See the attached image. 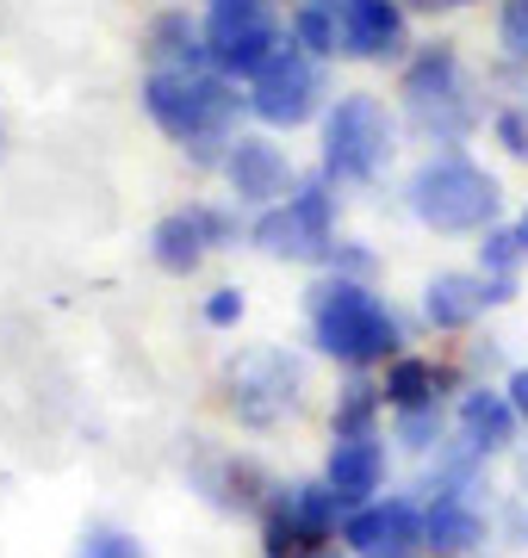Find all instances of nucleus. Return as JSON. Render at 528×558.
Returning <instances> with one entry per match:
<instances>
[{
	"mask_svg": "<svg viewBox=\"0 0 528 558\" xmlns=\"http://www.w3.org/2000/svg\"><path fill=\"white\" fill-rule=\"evenodd\" d=\"M311 341L343 366H380V360H398L405 329L367 279L329 274L311 286Z\"/></svg>",
	"mask_w": 528,
	"mask_h": 558,
	"instance_id": "f257e3e1",
	"label": "nucleus"
},
{
	"mask_svg": "<svg viewBox=\"0 0 528 558\" xmlns=\"http://www.w3.org/2000/svg\"><path fill=\"white\" fill-rule=\"evenodd\" d=\"M143 112L156 119L168 143H181L193 156H212V143H237V94L224 75H175V69H149L143 75Z\"/></svg>",
	"mask_w": 528,
	"mask_h": 558,
	"instance_id": "f03ea898",
	"label": "nucleus"
},
{
	"mask_svg": "<svg viewBox=\"0 0 528 558\" xmlns=\"http://www.w3.org/2000/svg\"><path fill=\"white\" fill-rule=\"evenodd\" d=\"M497 205H504L497 180L467 156H435L410 174V211L435 236H472V230L485 236L497 223Z\"/></svg>",
	"mask_w": 528,
	"mask_h": 558,
	"instance_id": "7ed1b4c3",
	"label": "nucleus"
},
{
	"mask_svg": "<svg viewBox=\"0 0 528 558\" xmlns=\"http://www.w3.org/2000/svg\"><path fill=\"white\" fill-rule=\"evenodd\" d=\"M249 236L274 260H329L336 255V193H329V180L292 186V199L267 205Z\"/></svg>",
	"mask_w": 528,
	"mask_h": 558,
	"instance_id": "20e7f679",
	"label": "nucleus"
},
{
	"mask_svg": "<svg viewBox=\"0 0 528 558\" xmlns=\"http://www.w3.org/2000/svg\"><path fill=\"white\" fill-rule=\"evenodd\" d=\"M398 124L373 94H343L324 119V174L336 180H373L392 161Z\"/></svg>",
	"mask_w": 528,
	"mask_h": 558,
	"instance_id": "39448f33",
	"label": "nucleus"
},
{
	"mask_svg": "<svg viewBox=\"0 0 528 558\" xmlns=\"http://www.w3.org/2000/svg\"><path fill=\"white\" fill-rule=\"evenodd\" d=\"M205 50H212V69L224 81L230 75L255 81L286 50V32H280L267 0H224V7H212V20H205Z\"/></svg>",
	"mask_w": 528,
	"mask_h": 558,
	"instance_id": "423d86ee",
	"label": "nucleus"
},
{
	"mask_svg": "<svg viewBox=\"0 0 528 558\" xmlns=\"http://www.w3.org/2000/svg\"><path fill=\"white\" fill-rule=\"evenodd\" d=\"M336 515H348L329 484H292L280 497L267 502L262 515V546L267 558H299V553H317L329 534H336Z\"/></svg>",
	"mask_w": 528,
	"mask_h": 558,
	"instance_id": "0eeeda50",
	"label": "nucleus"
},
{
	"mask_svg": "<svg viewBox=\"0 0 528 558\" xmlns=\"http://www.w3.org/2000/svg\"><path fill=\"white\" fill-rule=\"evenodd\" d=\"M317 94H324L317 57H305L299 44H286L280 57L249 81V112L262 124H274V131H292V124H305L317 112Z\"/></svg>",
	"mask_w": 528,
	"mask_h": 558,
	"instance_id": "6e6552de",
	"label": "nucleus"
},
{
	"mask_svg": "<svg viewBox=\"0 0 528 558\" xmlns=\"http://www.w3.org/2000/svg\"><path fill=\"white\" fill-rule=\"evenodd\" d=\"M405 100L417 112V124L435 131V137H460L472 124V106L460 94V57L447 44H429L423 57L405 69Z\"/></svg>",
	"mask_w": 528,
	"mask_h": 558,
	"instance_id": "1a4fd4ad",
	"label": "nucleus"
},
{
	"mask_svg": "<svg viewBox=\"0 0 528 558\" xmlns=\"http://www.w3.org/2000/svg\"><path fill=\"white\" fill-rule=\"evenodd\" d=\"M348 558H417L423 546V509L410 497H373L343 515Z\"/></svg>",
	"mask_w": 528,
	"mask_h": 558,
	"instance_id": "9d476101",
	"label": "nucleus"
},
{
	"mask_svg": "<svg viewBox=\"0 0 528 558\" xmlns=\"http://www.w3.org/2000/svg\"><path fill=\"white\" fill-rule=\"evenodd\" d=\"M224 180H230V193L243 205H280L292 199V161H286L280 143L267 137H237L224 149Z\"/></svg>",
	"mask_w": 528,
	"mask_h": 558,
	"instance_id": "9b49d317",
	"label": "nucleus"
},
{
	"mask_svg": "<svg viewBox=\"0 0 528 558\" xmlns=\"http://www.w3.org/2000/svg\"><path fill=\"white\" fill-rule=\"evenodd\" d=\"M516 299V279H485V274H435L423 286V317L435 329H467L491 311V304Z\"/></svg>",
	"mask_w": 528,
	"mask_h": 558,
	"instance_id": "f8f14e48",
	"label": "nucleus"
},
{
	"mask_svg": "<svg viewBox=\"0 0 528 558\" xmlns=\"http://www.w3.org/2000/svg\"><path fill=\"white\" fill-rule=\"evenodd\" d=\"M343 20V50L361 62H386L405 50V13L398 0H329Z\"/></svg>",
	"mask_w": 528,
	"mask_h": 558,
	"instance_id": "ddd939ff",
	"label": "nucleus"
},
{
	"mask_svg": "<svg viewBox=\"0 0 528 558\" xmlns=\"http://www.w3.org/2000/svg\"><path fill=\"white\" fill-rule=\"evenodd\" d=\"M324 484L336 490V502H343V509L373 502V490L386 484V447H380V435L336 440V447H329V459H324Z\"/></svg>",
	"mask_w": 528,
	"mask_h": 558,
	"instance_id": "4468645a",
	"label": "nucleus"
},
{
	"mask_svg": "<svg viewBox=\"0 0 528 558\" xmlns=\"http://www.w3.org/2000/svg\"><path fill=\"white\" fill-rule=\"evenodd\" d=\"M205 32L187 13H156L149 32H143V57L149 69H175V75H212V50H205Z\"/></svg>",
	"mask_w": 528,
	"mask_h": 558,
	"instance_id": "2eb2a0df",
	"label": "nucleus"
},
{
	"mask_svg": "<svg viewBox=\"0 0 528 558\" xmlns=\"http://www.w3.org/2000/svg\"><path fill=\"white\" fill-rule=\"evenodd\" d=\"M479 539H485V515H479L467 497H435L423 509V546L435 558H460V553H472Z\"/></svg>",
	"mask_w": 528,
	"mask_h": 558,
	"instance_id": "dca6fc26",
	"label": "nucleus"
},
{
	"mask_svg": "<svg viewBox=\"0 0 528 558\" xmlns=\"http://www.w3.org/2000/svg\"><path fill=\"white\" fill-rule=\"evenodd\" d=\"M516 410H509V398L504 391H467L460 398V435H467V453H504L509 447V435H516Z\"/></svg>",
	"mask_w": 528,
	"mask_h": 558,
	"instance_id": "f3484780",
	"label": "nucleus"
},
{
	"mask_svg": "<svg viewBox=\"0 0 528 558\" xmlns=\"http://www.w3.org/2000/svg\"><path fill=\"white\" fill-rule=\"evenodd\" d=\"M205 248H212V242H205L200 218H193V205H187V211H168V218L149 230V255H156V267H163V274H175V279L200 274Z\"/></svg>",
	"mask_w": 528,
	"mask_h": 558,
	"instance_id": "a211bd4d",
	"label": "nucleus"
},
{
	"mask_svg": "<svg viewBox=\"0 0 528 558\" xmlns=\"http://www.w3.org/2000/svg\"><path fill=\"white\" fill-rule=\"evenodd\" d=\"M386 403L392 410H435V391H442V373H435V360H417V354H398L386 366Z\"/></svg>",
	"mask_w": 528,
	"mask_h": 558,
	"instance_id": "6ab92c4d",
	"label": "nucleus"
},
{
	"mask_svg": "<svg viewBox=\"0 0 528 558\" xmlns=\"http://www.w3.org/2000/svg\"><path fill=\"white\" fill-rule=\"evenodd\" d=\"M292 44L305 50V57H336L343 50V20H336V7L329 0H311L292 13Z\"/></svg>",
	"mask_w": 528,
	"mask_h": 558,
	"instance_id": "aec40b11",
	"label": "nucleus"
},
{
	"mask_svg": "<svg viewBox=\"0 0 528 558\" xmlns=\"http://www.w3.org/2000/svg\"><path fill=\"white\" fill-rule=\"evenodd\" d=\"M380 403H386V391L380 385L355 379L336 398V416H329V428H336V440H355V435H373V416H380Z\"/></svg>",
	"mask_w": 528,
	"mask_h": 558,
	"instance_id": "412c9836",
	"label": "nucleus"
},
{
	"mask_svg": "<svg viewBox=\"0 0 528 558\" xmlns=\"http://www.w3.org/2000/svg\"><path fill=\"white\" fill-rule=\"evenodd\" d=\"M479 255H485V279H509L516 260L528 255V230L523 223H491L485 242H479Z\"/></svg>",
	"mask_w": 528,
	"mask_h": 558,
	"instance_id": "4be33fe9",
	"label": "nucleus"
},
{
	"mask_svg": "<svg viewBox=\"0 0 528 558\" xmlns=\"http://www.w3.org/2000/svg\"><path fill=\"white\" fill-rule=\"evenodd\" d=\"M497 44L528 69V0H509L504 13H497Z\"/></svg>",
	"mask_w": 528,
	"mask_h": 558,
	"instance_id": "5701e85b",
	"label": "nucleus"
},
{
	"mask_svg": "<svg viewBox=\"0 0 528 558\" xmlns=\"http://www.w3.org/2000/svg\"><path fill=\"white\" fill-rule=\"evenodd\" d=\"M82 558H143V546L131 534H119V527H94L82 539Z\"/></svg>",
	"mask_w": 528,
	"mask_h": 558,
	"instance_id": "b1692460",
	"label": "nucleus"
},
{
	"mask_svg": "<svg viewBox=\"0 0 528 558\" xmlns=\"http://www.w3.org/2000/svg\"><path fill=\"white\" fill-rule=\"evenodd\" d=\"M205 323H212V329H230V323H243V292H237V286H218V292L205 299Z\"/></svg>",
	"mask_w": 528,
	"mask_h": 558,
	"instance_id": "393cba45",
	"label": "nucleus"
},
{
	"mask_svg": "<svg viewBox=\"0 0 528 558\" xmlns=\"http://www.w3.org/2000/svg\"><path fill=\"white\" fill-rule=\"evenodd\" d=\"M398 435H405L410 447H429V440L442 435V416H435V410H398Z\"/></svg>",
	"mask_w": 528,
	"mask_h": 558,
	"instance_id": "a878e982",
	"label": "nucleus"
},
{
	"mask_svg": "<svg viewBox=\"0 0 528 558\" xmlns=\"http://www.w3.org/2000/svg\"><path fill=\"white\" fill-rule=\"evenodd\" d=\"M193 218H200V230H205V242H212V248H218V242H230V230H237L218 205H193Z\"/></svg>",
	"mask_w": 528,
	"mask_h": 558,
	"instance_id": "bb28decb",
	"label": "nucleus"
},
{
	"mask_svg": "<svg viewBox=\"0 0 528 558\" xmlns=\"http://www.w3.org/2000/svg\"><path fill=\"white\" fill-rule=\"evenodd\" d=\"M497 137H504L509 156H528V119L523 112H504V119H497Z\"/></svg>",
	"mask_w": 528,
	"mask_h": 558,
	"instance_id": "cd10ccee",
	"label": "nucleus"
},
{
	"mask_svg": "<svg viewBox=\"0 0 528 558\" xmlns=\"http://www.w3.org/2000/svg\"><path fill=\"white\" fill-rule=\"evenodd\" d=\"M504 398H509V410L528 422V366H516V373L504 379Z\"/></svg>",
	"mask_w": 528,
	"mask_h": 558,
	"instance_id": "c85d7f7f",
	"label": "nucleus"
},
{
	"mask_svg": "<svg viewBox=\"0 0 528 558\" xmlns=\"http://www.w3.org/2000/svg\"><path fill=\"white\" fill-rule=\"evenodd\" d=\"M299 558H324V553H299Z\"/></svg>",
	"mask_w": 528,
	"mask_h": 558,
	"instance_id": "c756f323",
	"label": "nucleus"
},
{
	"mask_svg": "<svg viewBox=\"0 0 528 558\" xmlns=\"http://www.w3.org/2000/svg\"><path fill=\"white\" fill-rule=\"evenodd\" d=\"M292 7H311V0H292Z\"/></svg>",
	"mask_w": 528,
	"mask_h": 558,
	"instance_id": "7c9ffc66",
	"label": "nucleus"
},
{
	"mask_svg": "<svg viewBox=\"0 0 528 558\" xmlns=\"http://www.w3.org/2000/svg\"><path fill=\"white\" fill-rule=\"evenodd\" d=\"M523 230H528V211H523Z\"/></svg>",
	"mask_w": 528,
	"mask_h": 558,
	"instance_id": "2f4dec72",
	"label": "nucleus"
},
{
	"mask_svg": "<svg viewBox=\"0 0 528 558\" xmlns=\"http://www.w3.org/2000/svg\"><path fill=\"white\" fill-rule=\"evenodd\" d=\"M454 7H467V0H454Z\"/></svg>",
	"mask_w": 528,
	"mask_h": 558,
	"instance_id": "473e14b6",
	"label": "nucleus"
},
{
	"mask_svg": "<svg viewBox=\"0 0 528 558\" xmlns=\"http://www.w3.org/2000/svg\"><path fill=\"white\" fill-rule=\"evenodd\" d=\"M212 7H224V0H212Z\"/></svg>",
	"mask_w": 528,
	"mask_h": 558,
	"instance_id": "72a5a7b5",
	"label": "nucleus"
}]
</instances>
